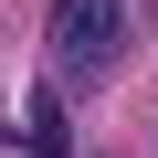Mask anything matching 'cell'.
Wrapping results in <instances>:
<instances>
[{
    "instance_id": "obj_2",
    "label": "cell",
    "mask_w": 158,
    "mask_h": 158,
    "mask_svg": "<svg viewBox=\"0 0 158 158\" xmlns=\"http://www.w3.org/2000/svg\"><path fill=\"white\" fill-rule=\"evenodd\" d=\"M21 158H74V127H63V95H42V106H32V127H21Z\"/></svg>"
},
{
    "instance_id": "obj_1",
    "label": "cell",
    "mask_w": 158,
    "mask_h": 158,
    "mask_svg": "<svg viewBox=\"0 0 158 158\" xmlns=\"http://www.w3.org/2000/svg\"><path fill=\"white\" fill-rule=\"evenodd\" d=\"M42 53L85 85V74H116L127 63V0H53L42 11Z\"/></svg>"
}]
</instances>
